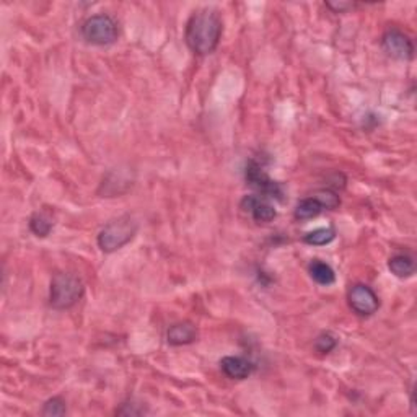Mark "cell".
Listing matches in <instances>:
<instances>
[{"label": "cell", "mask_w": 417, "mask_h": 417, "mask_svg": "<svg viewBox=\"0 0 417 417\" xmlns=\"http://www.w3.org/2000/svg\"><path fill=\"white\" fill-rule=\"evenodd\" d=\"M240 207L243 212L251 213V217L260 223L272 222L277 215L274 206L262 196H245L240 202Z\"/></svg>", "instance_id": "ba28073f"}, {"label": "cell", "mask_w": 417, "mask_h": 417, "mask_svg": "<svg viewBox=\"0 0 417 417\" xmlns=\"http://www.w3.org/2000/svg\"><path fill=\"white\" fill-rule=\"evenodd\" d=\"M334 238H336L334 227H323L306 233L304 236V241L306 245H311V246H325V245H330Z\"/></svg>", "instance_id": "5bb4252c"}, {"label": "cell", "mask_w": 417, "mask_h": 417, "mask_svg": "<svg viewBox=\"0 0 417 417\" xmlns=\"http://www.w3.org/2000/svg\"><path fill=\"white\" fill-rule=\"evenodd\" d=\"M66 413H67L66 403H64V400L59 398V396L48 400L46 403H44L41 411V414L48 417H61V416H66Z\"/></svg>", "instance_id": "e0dca14e"}, {"label": "cell", "mask_w": 417, "mask_h": 417, "mask_svg": "<svg viewBox=\"0 0 417 417\" xmlns=\"http://www.w3.org/2000/svg\"><path fill=\"white\" fill-rule=\"evenodd\" d=\"M220 369L228 379L232 380H246L255 372V364L250 362L245 357L236 355H227L220 360Z\"/></svg>", "instance_id": "9c48e42d"}, {"label": "cell", "mask_w": 417, "mask_h": 417, "mask_svg": "<svg viewBox=\"0 0 417 417\" xmlns=\"http://www.w3.org/2000/svg\"><path fill=\"white\" fill-rule=\"evenodd\" d=\"M313 197H315V199L320 202L323 208H327V211H334V208H337L341 204L339 196H337L334 191L327 190V188H326V190L316 191L315 196H313Z\"/></svg>", "instance_id": "2e32d148"}, {"label": "cell", "mask_w": 417, "mask_h": 417, "mask_svg": "<svg viewBox=\"0 0 417 417\" xmlns=\"http://www.w3.org/2000/svg\"><path fill=\"white\" fill-rule=\"evenodd\" d=\"M83 294H85V285L76 274L59 272L51 281L49 305L54 310H69L80 302Z\"/></svg>", "instance_id": "7a4b0ae2"}, {"label": "cell", "mask_w": 417, "mask_h": 417, "mask_svg": "<svg viewBox=\"0 0 417 417\" xmlns=\"http://www.w3.org/2000/svg\"><path fill=\"white\" fill-rule=\"evenodd\" d=\"M52 225L54 222L51 220V217H48L44 212L33 213L31 218H29V230L39 238H46L51 233Z\"/></svg>", "instance_id": "9a60e30c"}, {"label": "cell", "mask_w": 417, "mask_h": 417, "mask_svg": "<svg viewBox=\"0 0 417 417\" xmlns=\"http://www.w3.org/2000/svg\"><path fill=\"white\" fill-rule=\"evenodd\" d=\"M388 269L391 271V274L400 277V279H408V277H413L416 272L414 257L409 255H395L393 257H390Z\"/></svg>", "instance_id": "8fae6325"}, {"label": "cell", "mask_w": 417, "mask_h": 417, "mask_svg": "<svg viewBox=\"0 0 417 417\" xmlns=\"http://www.w3.org/2000/svg\"><path fill=\"white\" fill-rule=\"evenodd\" d=\"M323 212V207L320 202H318L315 197H306V199H302L295 207L294 215L297 220H310V218H315Z\"/></svg>", "instance_id": "4fadbf2b"}, {"label": "cell", "mask_w": 417, "mask_h": 417, "mask_svg": "<svg viewBox=\"0 0 417 417\" xmlns=\"http://www.w3.org/2000/svg\"><path fill=\"white\" fill-rule=\"evenodd\" d=\"M245 178L248 181V185L255 188L262 195V197L266 199H282L284 196V191H282V186L277 181H272L267 173L264 171V168L260 162L256 160H250L246 165L245 170Z\"/></svg>", "instance_id": "5b68a950"}, {"label": "cell", "mask_w": 417, "mask_h": 417, "mask_svg": "<svg viewBox=\"0 0 417 417\" xmlns=\"http://www.w3.org/2000/svg\"><path fill=\"white\" fill-rule=\"evenodd\" d=\"M347 302H349L351 310L362 318L372 316L380 309L379 295L374 289L365 284H354L347 294Z\"/></svg>", "instance_id": "8992f818"}, {"label": "cell", "mask_w": 417, "mask_h": 417, "mask_svg": "<svg viewBox=\"0 0 417 417\" xmlns=\"http://www.w3.org/2000/svg\"><path fill=\"white\" fill-rule=\"evenodd\" d=\"M309 272L311 276V279L320 285H332L336 282V272L330 264L323 262L320 260L311 261V264L309 267Z\"/></svg>", "instance_id": "7c38bea8"}, {"label": "cell", "mask_w": 417, "mask_h": 417, "mask_svg": "<svg viewBox=\"0 0 417 417\" xmlns=\"http://www.w3.org/2000/svg\"><path fill=\"white\" fill-rule=\"evenodd\" d=\"M381 49L396 61H411L414 57V44L408 34L391 28L381 36Z\"/></svg>", "instance_id": "52a82bcc"}, {"label": "cell", "mask_w": 417, "mask_h": 417, "mask_svg": "<svg viewBox=\"0 0 417 417\" xmlns=\"http://www.w3.org/2000/svg\"><path fill=\"white\" fill-rule=\"evenodd\" d=\"M222 38V20L215 10H197L188 20L185 39L196 56H208L215 51Z\"/></svg>", "instance_id": "6da1fadb"}, {"label": "cell", "mask_w": 417, "mask_h": 417, "mask_svg": "<svg viewBox=\"0 0 417 417\" xmlns=\"http://www.w3.org/2000/svg\"><path fill=\"white\" fill-rule=\"evenodd\" d=\"M82 36L87 43L95 44V46H109L116 43L119 36L118 23L109 15H93L82 23Z\"/></svg>", "instance_id": "277c9868"}, {"label": "cell", "mask_w": 417, "mask_h": 417, "mask_svg": "<svg viewBox=\"0 0 417 417\" xmlns=\"http://www.w3.org/2000/svg\"><path fill=\"white\" fill-rule=\"evenodd\" d=\"M326 7L331 8L334 13H346L355 7L354 2H326Z\"/></svg>", "instance_id": "d6986e66"}, {"label": "cell", "mask_w": 417, "mask_h": 417, "mask_svg": "<svg viewBox=\"0 0 417 417\" xmlns=\"http://www.w3.org/2000/svg\"><path fill=\"white\" fill-rule=\"evenodd\" d=\"M197 339V330L196 326L190 321L176 323V325L170 326V330L167 332V341L170 346H188L192 344Z\"/></svg>", "instance_id": "30bf717a"}, {"label": "cell", "mask_w": 417, "mask_h": 417, "mask_svg": "<svg viewBox=\"0 0 417 417\" xmlns=\"http://www.w3.org/2000/svg\"><path fill=\"white\" fill-rule=\"evenodd\" d=\"M137 230V222L131 215H121L101 228L97 243L103 253H114L126 246L136 236Z\"/></svg>", "instance_id": "3957f363"}, {"label": "cell", "mask_w": 417, "mask_h": 417, "mask_svg": "<svg viewBox=\"0 0 417 417\" xmlns=\"http://www.w3.org/2000/svg\"><path fill=\"white\" fill-rule=\"evenodd\" d=\"M336 346H337V341L331 332H323V334L318 336L315 341V349L320 352V354H330Z\"/></svg>", "instance_id": "ac0fdd59"}]
</instances>
